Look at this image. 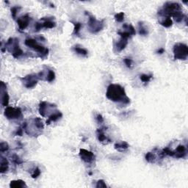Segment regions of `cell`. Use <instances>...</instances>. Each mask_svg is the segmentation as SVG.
Instances as JSON below:
<instances>
[{"label": "cell", "instance_id": "obj_17", "mask_svg": "<svg viewBox=\"0 0 188 188\" xmlns=\"http://www.w3.org/2000/svg\"><path fill=\"white\" fill-rule=\"evenodd\" d=\"M104 130L105 129H104V128H100V129H97V138L98 140H99V142H101L104 144H107L108 143H110L111 140L104 134Z\"/></svg>", "mask_w": 188, "mask_h": 188}, {"label": "cell", "instance_id": "obj_18", "mask_svg": "<svg viewBox=\"0 0 188 188\" xmlns=\"http://www.w3.org/2000/svg\"><path fill=\"white\" fill-rule=\"evenodd\" d=\"M63 117V114L61 112H60L58 110H56L55 112H53L52 115H50L49 116L48 120L46 121V124L49 125L50 124V123L52 122H55V121H58L59 119H60Z\"/></svg>", "mask_w": 188, "mask_h": 188}, {"label": "cell", "instance_id": "obj_15", "mask_svg": "<svg viewBox=\"0 0 188 188\" xmlns=\"http://www.w3.org/2000/svg\"><path fill=\"white\" fill-rule=\"evenodd\" d=\"M42 27L43 28L46 29H52L56 27V22L54 21V17L51 18H41Z\"/></svg>", "mask_w": 188, "mask_h": 188}, {"label": "cell", "instance_id": "obj_24", "mask_svg": "<svg viewBox=\"0 0 188 188\" xmlns=\"http://www.w3.org/2000/svg\"><path fill=\"white\" fill-rule=\"evenodd\" d=\"M55 80V73L54 70H46V80L49 82H52Z\"/></svg>", "mask_w": 188, "mask_h": 188}, {"label": "cell", "instance_id": "obj_26", "mask_svg": "<svg viewBox=\"0 0 188 188\" xmlns=\"http://www.w3.org/2000/svg\"><path fill=\"white\" fill-rule=\"evenodd\" d=\"M159 24L164 27H170L172 26L173 24V21L171 20V18H169V17H167V18H164L163 20L160 21Z\"/></svg>", "mask_w": 188, "mask_h": 188}, {"label": "cell", "instance_id": "obj_11", "mask_svg": "<svg viewBox=\"0 0 188 188\" xmlns=\"http://www.w3.org/2000/svg\"><path fill=\"white\" fill-rule=\"evenodd\" d=\"M159 157L160 159H162L164 157V155L163 154V153H162V151H159L157 152V154H156L154 152V151H151V152H148L146 154V161L149 162V163H155V162H157V161L158 159H159Z\"/></svg>", "mask_w": 188, "mask_h": 188}, {"label": "cell", "instance_id": "obj_25", "mask_svg": "<svg viewBox=\"0 0 188 188\" xmlns=\"http://www.w3.org/2000/svg\"><path fill=\"white\" fill-rule=\"evenodd\" d=\"M123 28L124 29V31L128 32L131 35H134L136 34V31L133 27L131 24H124L123 25Z\"/></svg>", "mask_w": 188, "mask_h": 188}, {"label": "cell", "instance_id": "obj_21", "mask_svg": "<svg viewBox=\"0 0 188 188\" xmlns=\"http://www.w3.org/2000/svg\"><path fill=\"white\" fill-rule=\"evenodd\" d=\"M72 50L77 55H80L83 57H87V55H88V52H87V50H85V48H82V47H80L79 46H74L72 48Z\"/></svg>", "mask_w": 188, "mask_h": 188}, {"label": "cell", "instance_id": "obj_12", "mask_svg": "<svg viewBox=\"0 0 188 188\" xmlns=\"http://www.w3.org/2000/svg\"><path fill=\"white\" fill-rule=\"evenodd\" d=\"M1 98L2 105L3 107H8L9 104V95L7 91V86L4 82H1Z\"/></svg>", "mask_w": 188, "mask_h": 188}, {"label": "cell", "instance_id": "obj_14", "mask_svg": "<svg viewBox=\"0 0 188 188\" xmlns=\"http://www.w3.org/2000/svg\"><path fill=\"white\" fill-rule=\"evenodd\" d=\"M128 44V39L121 38V39L117 42H114V51L115 52L119 53L124 50Z\"/></svg>", "mask_w": 188, "mask_h": 188}, {"label": "cell", "instance_id": "obj_37", "mask_svg": "<svg viewBox=\"0 0 188 188\" xmlns=\"http://www.w3.org/2000/svg\"><path fill=\"white\" fill-rule=\"evenodd\" d=\"M97 122L99 123H104V118H103V117H102V115L101 114H99L97 115Z\"/></svg>", "mask_w": 188, "mask_h": 188}, {"label": "cell", "instance_id": "obj_38", "mask_svg": "<svg viewBox=\"0 0 188 188\" xmlns=\"http://www.w3.org/2000/svg\"><path fill=\"white\" fill-rule=\"evenodd\" d=\"M158 54H159V55H161V54H163V53L164 52V50L163 48H160V49H159V50H157V52Z\"/></svg>", "mask_w": 188, "mask_h": 188}, {"label": "cell", "instance_id": "obj_13", "mask_svg": "<svg viewBox=\"0 0 188 188\" xmlns=\"http://www.w3.org/2000/svg\"><path fill=\"white\" fill-rule=\"evenodd\" d=\"M30 22V17L28 14L24 15V16L20 17L17 19V23H18V26L19 29L21 30H24L28 27L29 24Z\"/></svg>", "mask_w": 188, "mask_h": 188}, {"label": "cell", "instance_id": "obj_34", "mask_svg": "<svg viewBox=\"0 0 188 188\" xmlns=\"http://www.w3.org/2000/svg\"><path fill=\"white\" fill-rule=\"evenodd\" d=\"M96 187L97 188H102V187L107 188V186L105 181H104V180H102V179H100V180L97 181V185H96Z\"/></svg>", "mask_w": 188, "mask_h": 188}, {"label": "cell", "instance_id": "obj_1", "mask_svg": "<svg viewBox=\"0 0 188 188\" xmlns=\"http://www.w3.org/2000/svg\"><path fill=\"white\" fill-rule=\"evenodd\" d=\"M158 15L164 18L172 16L176 22H181L184 18H187L181 11V6L177 3H166L163 8L158 11Z\"/></svg>", "mask_w": 188, "mask_h": 188}, {"label": "cell", "instance_id": "obj_23", "mask_svg": "<svg viewBox=\"0 0 188 188\" xmlns=\"http://www.w3.org/2000/svg\"><path fill=\"white\" fill-rule=\"evenodd\" d=\"M138 32H139V34L143 36H146L149 34L148 29L145 27L144 22L138 23Z\"/></svg>", "mask_w": 188, "mask_h": 188}, {"label": "cell", "instance_id": "obj_10", "mask_svg": "<svg viewBox=\"0 0 188 188\" xmlns=\"http://www.w3.org/2000/svg\"><path fill=\"white\" fill-rule=\"evenodd\" d=\"M80 157L83 161L86 163H91L95 160V155L91 151L86 150V149H81L80 150Z\"/></svg>", "mask_w": 188, "mask_h": 188}, {"label": "cell", "instance_id": "obj_32", "mask_svg": "<svg viewBox=\"0 0 188 188\" xmlns=\"http://www.w3.org/2000/svg\"><path fill=\"white\" fill-rule=\"evenodd\" d=\"M12 159L14 163H16V164H20L21 163H23V161L20 159V158H19L18 155L13 154L12 156Z\"/></svg>", "mask_w": 188, "mask_h": 188}, {"label": "cell", "instance_id": "obj_2", "mask_svg": "<svg viewBox=\"0 0 188 188\" xmlns=\"http://www.w3.org/2000/svg\"><path fill=\"white\" fill-rule=\"evenodd\" d=\"M106 97L108 99L114 102H118L124 104L130 103L129 98L127 96L125 89L118 84H111L107 87Z\"/></svg>", "mask_w": 188, "mask_h": 188}, {"label": "cell", "instance_id": "obj_20", "mask_svg": "<svg viewBox=\"0 0 188 188\" xmlns=\"http://www.w3.org/2000/svg\"><path fill=\"white\" fill-rule=\"evenodd\" d=\"M10 187L11 188H23L27 187V186L24 181L18 179V180H13L10 181Z\"/></svg>", "mask_w": 188, "mask_h": 188}, {"label": "cell", "instance_id": "obj_33", "mask_svg": "<svg viewBox=\"0 0 188 188\" xmlns=\"http://www.w3.org/2000/svg\"><path fill=\"white\" fill-rule=\"evenodd\" d=\"M20 7H18V6H16V7H13L11 8V15L13 16V18L14 19L16 18V15L18 13V10H20Z\"/></svg>", "mask_w": 188, "mask_h": 188}, {"label": "cell", "instance_id": "obj_31", "mask_svg": "<svg viewBox=\"0 0 188 188\" xmlns=\"http://www.w3.org/2000/svg\"><path fill=\"white\" fill-rule=\"evenodd\" d=\"M8 149H9V146H8V143L2 142L1 144H0V151H1V152L3 153L5 151H7Z\"/></svg>", "mask_w": 188, "mask_h": 188}, {"label": "cell", "instance_id": "obj_3", "mask_svg": "<svg viewBox=\"0 0 188 188\" xmlns=\"http://www.w3.org/2000/svg\"><path fill=\"white\" fill-rule=\"evenodd\" d=\"M24 44L27 46H28L29 48H30L35 51V52H38V54H39V57L40 58H46V57L48 56V49L41 46V45H40L35 39H33V38H27V39L25 40Z\"/></svg>", "mask_w": 188, "mask_h": 188}, {"label": "cell", "instance_id": "obj_30", "mask_svg": "<svg viewBox=\"0 0 188 188\" xmlns=\"http://www.w3.org/2000/svg\"><path fill=\"white\" fill-rule=\"evenodd\" d=\"M40 174H41V171H40V168L38 167H36L35 169L33 170V173L31 174V176L33 179H37L38 177L40 176Z\"/></svg>", "mask_w": 188, "mask_h": 188}, {"label": "cell", "instance_id": "obj_6", "mask_svg": "<svg viewBox=\"0 0 188 188\" xmlns=\"http://www.w3.org/2000/svg\"><path fill=\"white\" fill-rule=\"evenodd\" d=\"M104 20L99 21L97 20L95 17L89 15L88 23H87V27H88L89 31L91 33H97L104 28Z\"/></svg>", "mask_w": 188, "mask_h": 188}, {"label": "cell", "instance_id": "obj_7", "mask_svg": "<svg viewBox=\"0 0 188 188\" xmlns=\"http://www.w3.org/2000/svg\"><path fill=\"white\" fill-rule=\"evenodd\" d=\"M56 108L57 106L55 104H50L46 102H42L39 104V113L43 117H46V115L50 116L57 110Z\"/></svg>", "mask_w": 188, "mask_h": 188}, {"label": "cell", "instance_id": "obj_8", "mask_svg": "<svg viewBox=\"0 0 188 188\" xmlns=\"http://www.w3.org/2000/svg\"><path fill=\"white\" fill-rule=\"evenodd\" d=\"M22 115L21 110L18 107H7L5 110V116L8 120H16L20 118Z\"/></svg>", "mask_w": 188, "mask_h": 188}, {"label": "cell", "instance_id": "obj_9", "mask_svg": "<svg viewBox=\"0 0 188 188\" xmlns=\"http://www.w3.org/2000/svg\"><path fill=\"white\" fill-rule=\"evenodd\" d=\"M21 81H22L24 85L27 87V88H33L34 87L36 86V85L38 84V80H39V78H38V74H29V75H27L21 79Z\"/></svg>", "mask_w": 188, "mask_h": 188}, {"label": "cell", "instance_id": "obj_28", "mask_svg": "<svg viewBox=\"0 0 188 188\" xmlns=\"http://www.w3.org/2000/svg\"><path fill=\"white\" fill-rule=\"evenodd\" d=\"M152 76H153L151 74H150V75H149V74H142V75H140V79L143 82L148 83L151 80Z\"/></svg>", "mask_w": 188, "mask_h": 188}, {"label": "cell", "instance_id": "obj_35", "mask_svg": "<svg viewBox=\"0 0 188 188\" xmlns=\"http://www.w3.org/2000/svg\"><path fill=\"white\" fill-rule=\"evenodd\" d=\"M123 61H124L126 65H127L128 68H131L132 66V63H133V62H132V59L125 58L124 60H123Z\"/></svg>", "mask_w": 188, "mask_h": 188}, {"label": "cell", "instance_id": "obj_19", "mask_svg": "<svg viewBox=\"0 0 188 188\" xmlns=\"http://www.w3.org/2000/svg\"><path fill=\"white\" fill-rule=\"evenodd\" d=\"M9 169V162L8 160L2 156L1 157V163H0V172L1 174H5Z\"/></svg>", "mask_w": 188, "mask_h": 188}, {"label": "cell", "instance_id": "obj_36", "mask_svg": "<svg viewBox=\"0 0 188 188\" xmlns=\"http://www.w3.org/2000/svg\"><path fill=\"white\" fill-rule=\"evenodd\" d=\"M23 132H24L23 128L22 127H19L18 129H16V132H15V134H16V135H18V136H22Z\"/></svg>", "mask_w": 188, "mask_h": 188}, {"label": "cell", "instance_id": "obj_29", "mask_svg": "<svg viewBox=\"0 0 188 188\" xmlns=\"http://www.w3.org/2000/svg\"><path fill=\"white\" fill-rule=\"evenodd\" d=\"M124 17H125V14L123 13V12L118 13L115 14V21H118V22H122L124 20Z\"/></svg>", "mask_w": 188, "mask_h": 188}, {"label": "cell", "instance_id": "obj_22", "mask_svg": "<svg viewBox=\"0 0 188 188\" xmlns=\"http://www.w3.org/2000/svg\"><path fill=\"white\" fill-rule=\"evenodd\" d=\"M115 149L118 151H123L129 148V146L128 144V143L125 142V141H121L120 143H117L115 144Z\"/></svg>", "mask_w": 188, "mask_h": 188}, {"label": "cell", "instance_id": "obj_27", "mask_svg": "<svg viewBox=\"0 0 188 188\" xmlns=\"http://www.w3.org/2000/svg\"><path fill=\"white\" fill-rule=\"evenodd\" d=\"M74 24V35H80V31L81 27H82V24L80 22H72Z\"/></svg>", "mask_w": 188, "mask_h": 188}, {"label": "cell", "instance_id": "obj_5", "mask_svg": "<svg viewBox=\"0 0 188 188\" xmlns=\"http://www.w3.org/2000/svg\"><path fill=\"white\" fill-rule=\"evenodd\" d=\"M174 57L175 60H185L188 57V47L186 44L177 43L174 46Z\"/></svg>", "mask_w": 188, "mask_h": 188}, {"label": "cell", "instance_id": "obj_4", "mask_svg": "<svg viewBox=\"0 0 188 188\" xmlns=\"http://www.w3.org/2000/svg\"><path fill=\"white\" fill-rule=\"evenodd\" d=\"M5 50H8L15 58H19L22 56L24 52L19 46V41L16 38H10L5 44Z\"/></svg>", "mask_w": 188, "mask_h": 188}, {"label": "cell", "instance_id": "obj_16", "mask_svg": "<svg viewBox=\"0 0 188 188\" xmlns=\"http://www.w3.org/2000/svg\"><path fill=\"white\" fill-rule=\"evenodd\" d=\"M174 157L176 158H184L187 155V148L184 145H179L176 147V150L174 151Z\"/></svg>", "mask_w": 188, "mask_h": 188}]
</instances>
